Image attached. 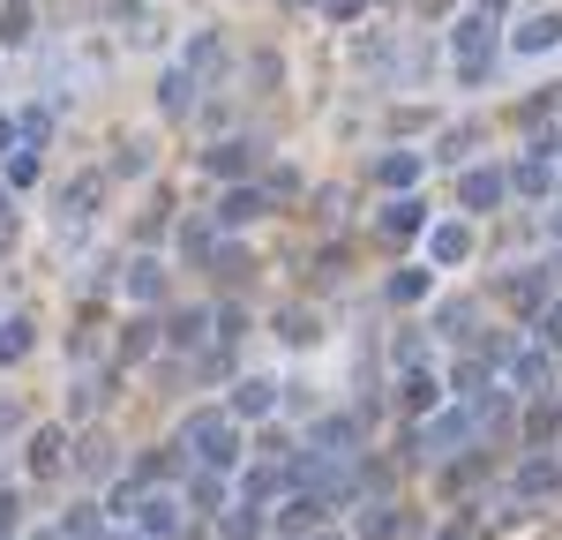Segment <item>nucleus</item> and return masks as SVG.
Segmentation results:
<instances>
[{
  "label": "nucleus",
  "mask_w": 562,
  "mask_h": 540,
  "mask_svg": "<svg viewBox=\"0 0 562 540\" xmlns=\"http://www.w3.org/2000/svg\"><path fill=\"white\" fill-rule=\"evenodd\" d=\"M240 330H248V315H240V308H217V338H225V346H233Z\"/></svg>",
  "instance_id": "nucleus-36"
},
{
  "label": "nucleus",
  "mask_w": 562,
  "mask_h": 540,
  "mask_svg": "<svg viewBox=\"0 0 562 540\" xmlns=\"http://www.w3.org/2000/svg\"><path fill=\"white\" fill-rule=\"evenodd\" d=\"M548 45H562V15H525L510 31V53H548Z\"/></svg>",
  "instance_id": "nucleus-16"
},
{
  "label": "nucleus",
  "mask_w": 562,
  "mask_h": 540,
  "mask_svg": "<svg viewBox=\"0 0 562 540\" xmlns=\"http://www.w3.org/2000/svg\"><path fill=\"white\" fill-rule=\"evenodd\" d=\"M31 180H38V150H15L8 158V188H31Z\"/></svg>",
  "instance_id": "nucleus-33"
},
{
  "label": "nucleus",
  "mask_w": 562,
  "mask_h": 540,
  "mask_svg": "<svg viewBox=\"0 0 562 540\" xmlns=\"http://www.w3.org/2000/svg\"><path fill=\"white\" fill-rule=\"evenodd\" d=\"M383 233L390 240H420V233H428V203H420V195H390Z\"/></svg>",
  "instance_id": "nucleus-12"
},
{
  "label": "nucleus",
  "mask_w": 562,
  "mask_h": 540,
  "mask_svg": "<svg viewBox=\"0 0 562 540\" xmlns=\"http://www.w3.org/2000/svg\"><path fill=\"white\" fill-rule=\"evenodd\" d=\"M76 473H83V481H105V473H121V443H113L105 428H90L83 443H76Z\"/></svg>",
  "instance_id": "nucleus-8"
},
{
  "label": "nucleus",
  "mask_w": 562,
  "mask_h": 540,
  "mask_svg": "<svg viewBox=\"0 0 562 540\" xmlns=\"http://www.w3.org/2000/svg\"><path fill=\"white\" fill-rule=\"evenodd\" d=\"M540 346H548V353L562 346V301H548V308H540Z\"/></svg>",
  "instance_id": "nucleus-35"
},
{
  "label": "nucleus",
  "mask_w": 562,
  "mask_h": 540,
  "mask_svg": "<svg viewBox=\"0 0 562 540\" xmlns=\"http://www.w3.org/2000/svg\"><path fill=\"white\" fill-rule=\"evenodd\" d=\"M270 405H278V383L270 375H240L233 383V420H262Z\"/></svg>",
  "instance_id": "nucleus-13"
},
{
  "label": "nucleus",
  "mask_w": 562,
  "mask_h": 540,
  "mask_svg": "<svg viewBox=\"0 0 562 540\" xmlns=\"http://www.w3.org/2000/svg\"><path fill=\"white\" fill-rule=\"evenodd\" d=\"M98 195H105V173H76L68 188H60V233H68V240L98 218Z\"/></svg>",
  "instance_id": "nucleus-4"
},
{
  "label": "nucleus",
  "mask_w": 562,
  "mask_h": 540,
  "mask_svg": "<svg viewBox=\"0 0 562 540\" xmlns=\"http://www.w3.org/2000/svg\"><path fill=\"white\" fill-rule=\"evenodd\" d=\"M420 166H428V150H390L383 166H375V180H383V188H397V195H413Z\"/></svg>",
  "instance_id": "nucleus-17"
},
{
  "label": "nucleus",
  "mask_w": 562,
  "mask_h": 540,
  "mask_svg": "<svg viewBox=\"0 0 562 540\" xmlns=\"http://www.w3.org/2000/svg\"><path fill=\"white\" fill-rule=\"evenodd\" d=\"M0 540H8V533H0Z\"/></svg>",
  "instance_id": "nucleus-46"
},
{
  "label": "nucleus",
  "mask_w": 562,
  "mask_h": 540,
  "mask_svg": "<svg viewBox=\"0 0 562 540\" xmlns=\"http://www.w3.org/2000/svg\"><path fill=\"white\" fill-rule=\"evenodd\" d=\"M450 60H458L465 83H487V68H495V15L465 8V15L450 23Z\"/></svg>",
  "instance_id": "nucleus-2"
},
{
  "label": "nucleus",
  "mask_w": 562,
  "mask_h": 540,
  "mask_svg": "<svg viewBox=\"0 0 562 540\" xmlns=\"http://www.w3.org/2000/svg\"><path fill=\"white\" fill-rule=\"evenodd\" d=\"M428 256H435V263H465V256H473V225H465V218H450V225H435V240H428Z\"/></svg>",
  "instance_id": "nucleus-19"
},
{
  "label": "nucleus",
  "mask_w": 562,
  "mask_h": 540,
  "mask_svg": "<svg viewBox=\"0 0 562 540\" xmlns=\"http://www.w3.org/2000/svg\"><path fill=\"white\" fill-rule=\"evenodd\" d=\"M293 8H307V0H293Z\"/></svg>",
  "instance_id": "nucleus-45"
},
{
  "label": "nucleus",
  "mask_w": 562,
  "mask_h": 540,
  "mask_svg": "<svg viewBox=\"0 0 562 540\" xmlns=\"http://www.w3.org/2000/svg\"><path fill=\"white\" fill-rule=\"evenodd\" d=\"M503 195H510V173H495V166H465L458 173V203L465 211H495Z\"/></svg>",
  "instance_id": "nucleus-7"
},
{
  "label": "nucleus",
  "mask_w": 562,
  "mask_h": 540,
  "mask_svg": "<svg viewBox=\"0 0 562 540\" xmlns=\"http://www.w3.org/2000/svg\"><path fill=\"white\" fill-rule=\"evenodd\" d=\"M330 510H338L330 495H293V503H278V518H270V526H278L285 540H307V533H323V518H330Z\"/></svg>",
  "instance_id": "nucleus-5"
},
{
  "label": "nucleus",
  "mask_w": 562,
  "mask_h": 540,
  "mask_svg": "<svg viewBox=\"0 0 562 540\" xmlns=\"http://www.w3.org/2000/svg\"><path fill=\"white\" fill-rule=\"evenodd\" d=\"M15 420H23V413H15V405H0V436H15Z\"/></svg>",
  "instance_id": "nucleus-40"
},
{
  "label": "nucleus",
  "mask_w": 562,
  "mask_h": 540,
  "mask_svg": "<svg viewBox=\"0 0 562 540\" xmlns=\"http://www.w3.org/2000/svg\"><path fill=\"white\" fill-rule=\"evenodd\" d=\"M323 8H330V15H338V23H352V15H360V8H368V0H323Z\"/></svg>",
  "instance_id": "nucleus-37"
},
{
  "label": "nucleus",
  "mask_w": 562,
  "mask_h": 540,
  "mask_svg": "<svg viewBox=\"0 0 562 540\" xmlns=\"http://www.w3.org/2000/svg\"><path fill=\"white\" fill-rule=\"evenodd\" d=\"M262 211H270V188H225V203L211 211L217 233H240V225H256Z\"/></svg>",
  "instance_id": "nucleus-6"
},
{
  "label": "nucleus",
  "mask_w": 562,
  "mask_h": 540,
  "mask_svg": "<svg viewBox=\"0 0 562 540\" xmlns=\"http://www.w3.org/2000/svg\"><path fill=\"white\" fill-rule=\"evenodd\" d=\"M135 526H143V540H173L180 533V503L173 495H143V503H135Z\"/></svg>",
  "instance_id": "nucleus-11"
},
{
  "label": "nucleus",
  "mask_w": 562,
  "mask_h": 540,
  "mask_svg": "<svg viewBox=\"0 0 562 540\" xmlns=\"http://www.w3.org/2000/svg\"><path fill=\"white\" fill-rule=\"evenodd\" d=\"M555 278H562V256H548V263H518L510 278H503V293L518 301V308H548V293H555Z\"/></svg>",
  "instance_id": "nucleus-3"
},
{
  "label": "nucleus",
  "mask_w": 562,
  "mask_h": 540,
  "mask_svg": "<svg viewBox=\"0 0 562 540\" xmlns=\"http://www.w3.org/2000/svg\"><path fill=\"white\" fill-rule=\"evenodd\" d=\"M270 330H278V338H285V346H315V338H323V323H315V308H285L278 315V323H270Z\"/></svg>",
  "instance_id": "nucleus-25"
},
{
  "label": "nucleus",
  "mask_w": 562,
  "mask_h": 540,
  "mask_svg": "<svg viewBox=\"0 0 562 540\" xmlns=\"http://www.w3.org/2000/svg\"><path fill=\"white\" fill-rule=\"evenodd\" d=\"M211 330H217V315H203V308H180V315H173V330H166V338H173L180 353H195V346H203Z\"/></svg>",
  "instance_id": "nucleus-24"
},
{
  "label": "nucleus",
  "mask_w": 562,
  "mask_h": 540,
  "mask_svg": "<svg viewBox=\"0 0 562 540\" xmlns=\"http://www.w3.org/2000/svg\"><path fill=\"white\" fill-rule=\"evenodd\" d=\"M180 450H188V465H203V473H233L240 465V420L225 413V405H203V413H188L180 420V436H173Z\"/></svg>",
  "instance_id": "nucleus-1"
},
{
  "label": "nucleus",
  "mask_w": 562,
  "mask_h": 540,
  "mask_svg": "<svg viewBox=\"0 0 562 540\" xmlns=\"http://www.w3.org/2000/svg\"><path fill=\"white\" fill-rule=\"evenodd\" d=\"M473 143H480V121H465V128H442V143H435V158L465 173V158H473Z\"/></svg>",
  "instance_id": "nucleus-27"
},
{
  "label": "nucleus",
  "mask_w": 562,
  "mask_h": 540,
  "mask_svg": "<svg viewBox=\"0 0 562 540\" xmlns=\"http://www.w3.org/2000/svg\"><path fill=\"white\" fill-rule=\"evenodd\" d=\"M128 293L135 301H166V263H158V256H135L128 263Z\"/></svg>",
  "instance_id": "nucleus-23"
},
{
  "label": "nucleus",
  "mask_w": 562,
  "mask_h": 540,
  "mask_svg": "<svg viewBox=\"0 0 562 540\" xmlns=\"http://www.w3.org/2000/svg\"><path fill=\"white\" fill-rule=\"evenodd\" d=\"M31 330H38L31 315H8V323H0V360H23V353H31Z\"/></svg>",
  "instance_id": "nucleus-29"
},
{
  "label": "nucleus",
  "mask_w": 562,
  "mask_h": 540,
  "mask_svg": "<svg viewBox=\"0 0 562 540\" xmlns=\"http://www.w3.org/2000/svg\"><path fill=\"white\" fill-rule=\"evenodd\" d=\"M548 346H518V360H510V391H525V398H548Z\"/></svg>",
  "instance_id": "nucleus-9"
},
{
  "label": "nucleus",
  "mask_w": 562,
  "mask_h": 540,
  "mask_svg": "<svg viewBox=\"0 0 562 540\" xmlns=\"http://www.w3.org/2000/svg\"><path fill=\"white\" fill-rule=\"evenodd\" d=\"M278 488H293V481H285V458H270V465H256V473H240V495H248V503H270Z\"/></svg>",
  "instance_id": "nucleus-26"
},
{
  "label": "nucleus",
  "mask_w": 562,
  "mask_h": 540,
  "mask_svg": "<svg viewBox=\"0 0 562 540\" xmlns=\"http://www.w3.org/2000/svg\"><path fill=\"white\" fill-rule=\"evenodd\" d=\"M555 240H562V211H555Z\"/></svg>",
  "instance_id": "nucleus-43"
},
{
  "label": "nucleus",
  "mask_w": 562,
  "mask_h": 540,
  "mask_svg": "<svg viewBox=\"0 0 562 540\" xmlns=\"http://www.w3.org/2000/svg\"><path fill=\"white\" fill-rule=\"evenodd\" d=\"M435 375L428 368H397V413H435Z\"/></svg>",
  "instance_id": "nucleus-15"
},
{
  "label": "nucleus",
  "mask_w": 562,
  "mask_h": 540,
  "mask_svg": "<svg viewBox=\"0 0 562 540\" xmlns=\"http://www.w3.org/2000/svg\"><path fill=\"white\" fill-rule=\"evenodd\" d=\"M23 465H31V473H60V465H68V436H60V428H38L31 450H23Z\"/></svg>",
  "instance_id": "nucleus-18"
},
{
  "label": "nucleus",
  "mask_w": 562,
  "mask_h": 540,
  "mask_svg": "<svg viewBox=\"0 0 562 540\" xmlns=\"http://www.w3.org/2000/svg\"><path fill=\"white\" fill-rule=\"evenodd\" d=\"M0 38H8V45L31 38V0H8V15H0Z\"/></svg>",
  "instance_id": "nucleus-30"
},
{
  "label": "nucleus",
  "mask_w": 562,
  "mask_h": 540,
  "mask_svg": "<svg viewBox=\"0 0 562 540\" xmlns=\"http://www.w3.org/2000/svg\"><path fill=\"white\" fill-rule=\"evenodd\" d=\"M315 540H338V533H315Z\"/></svg>",
  "instance_id": "nucleus-44"
},
{
  "label": "nucleus",
  "mask_w": 562,
  "mask_h": 540,
  "mask_svg": "<svg viewBox=\"0 0 562 540\" xmlns=\"http://www.w3.org/2000/svg\"><path fill=\"white\" fill-rule=\"evenodd\" d=\"M0 158H15V121L0 113Z\"/></svg>",
  "instance_id": "nucleus-38"
},
{
  "label": "nucleus",
  "mask_w": 562,
  "mask_h": 540,
  "mask_svg": "<svg viewBox=\"0 0 562 540\" xmlns=\"http://www.w3.org/2000/svg\"><path fill=\"white\" fill-rule=\"evenodd\" d=\"M555 488H562V465H555V458H525V465H518V495L540 503V495H555Z\"/></svg>",
  "instance_id": "nucleus-22"
},
{
  "label": "nucleus",
  "mask_w": 562,
  "mask_h": 540,
  "mask_svg": "<svg viewBox=\"0 0 562 540\" xmlns=\"http://www.w3.org/2000/svg\"><path fill=\"white\" fill-rule=\"evenodd\" d=\"M15 233V203H8V188H0V240Z\"/></svg>",
  "instance_id": "nucleus-39"
},
{
  "label": "nucleus",
  "mask_w": 562,
  "mask_h": 540,
  "mask_svg": "<svg viewBox=\"0 0 562 540\" xmlns=\"http://www.w3.org/2000/svg\"><path fill=\"white\" fill-rule=\"evenodd\" d=\"M150 98H158V113H166V121H188V113H195V76H188V68H166Z\"/></svg>",
  "instance_id": "nucleus-10"
},
{
  "label": "nucleus",
  "mask_w": 562,
  "mask_h": 540,
  "mask_svg": "<svg viewBox=\"0 0 562 540\" xmlns=\"http://www.w3.org/2000/svg\"><path fill=\"white\" fill-rule=\"evenodd\" d=\"M428 285H435V263H405V270H390V301H397V308L428 301Z\"/></svg>",
  "instance_id": "nucleus-20"
},
{
  "label": "nucleus",
  "mask_w": 562,
  "mask_h": 540,
  "mask_svg": "<svg viewBox=\"0 0 562 540\" xmlns=\"http://www.w3.org/2000/svg\"><path fill=\"white\" fill-rule=\"evenodd\" d=\"M510 188H518V195H548V188H555V173H548V158H532V150H525L518 166H510Z\"/></svg>",
  "instance_id": "nucleus-28"
},
{
  "label": "nucleus",
  "mask_w": 562,
  "mask_h": 540,
  "mask_svg": "<svg viewBox=\"0 0 562 540\" xmlns=\"http://www.w3.org/2000/svg\"><path fill=\"white\" fill-rule=\"evenodd\" d=\"M473 8H480V15H495V8H510V0H473Z\"/></svg>",
  "instance_id": "nucleus-42"
},
{
  "label": "nucleus",
  "mask_w": 562,
  "mask_h": 540,
  "mask_svg": "<svg viewBox=\"0 0 562 540\" xmlns=\"http://www.w3.org/2000/svg\"><path fill=\"white\" fill-rule=\"evenodd\" d=\"M225 540H262V518L256 510H233V518H225Z\"/></svg>",
  "instance_id": "nucleus-34"
},
{
  "label": "nucleus",
  "mask_w": 562,
  "mask_h": 540,
  "mask_svg": "<svg viewBox=\"0 0 562 540\" xmlns=\"http://www.w3.org/2000/svg\"><path fill=\"white\" fill-rule=\"evenodd\" d=\"M180 68H188V76H217V68H225V38H217V31H195Z\"/></svg>",
  "instance_id": "nucleus-21"
},
{
  "label": "nucleus",
  "mask_w": 562,
  "mask_h": 540,
  "mask_svg": "<svg viewBox=\"0 0 562 540\" xmlns=\"http://www.w3.org/2000/svg\"><path fill=\"white\" fill-rule=\"evenodd\" d=\"M435 540H473V533H465V526H442V533H435Z\"/></svg>",
  "instance_id": "nucleus-41"
},
{
  "label": "nucleus",
  "mask_w": 562,
  "mask_h": 540,
  "mask_svg": "<svg viewBox=\"0 0 562 540\" xmlns=\"http://www.w3.org/2000/svg\"><path fill=\"white\" fill-rule=\"evenodd\" d=\"M390 353H397V368H420V330H413V323H405V330H397V338H390Z\"/></svg>",
  "instance_id": "nucleus-32"
},
{
  "label": "nucleus",
  "mask_w": 562,
  "mask_h": 540,
  "mask_svg": "<svg viewBox=\"0 0 562 540\" xmlns=\"http://www.w3.org/2000/svg\"><path fill=\"white\" fill-rule=\"evenodd\" d=\"M203 166H211L217 180H240L248 166H256V143H248V135H233V143H211V150H203Z\"/></svg>",
  "instance_id": "nucleus-14"
},
{
  "label": "nucleus",
  "mask_w": 562,
  "mask_h": 540,
  "mask_svg": "<svg viewBox=\"0 0 562 540\" xmlns=\"http://www.w3.org/2000/svg\"><path fill=\"white\" fill-rule=\"evenodd\" d=\"M435 323H442L450 338H465V330H473V301H442V315H435Z\"/></svg>",
  "instance_id": "nucleus-31"
}]
</instances>
